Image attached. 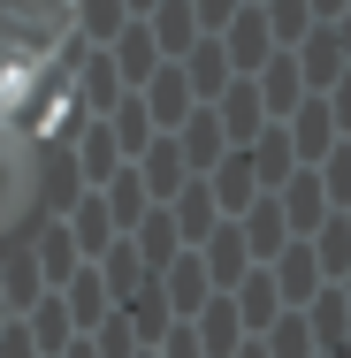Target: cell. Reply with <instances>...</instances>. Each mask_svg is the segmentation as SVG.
<instances>
[{
	"instance_id": "6da1fadb",
	"label": "cell",
	"mask_w": 351,
	"mask_h": 358,
	"mask_svg": "<svg viewBox=\"0 0 351 358\" xmlns=\"http://www.w3.org/2000/svg\"><path fill=\"white\" fill-rule=\"evenodd\" d=\"M15 199H23V145L0 130V221L15 214Z\"/></svg>"
}]
</instances>
